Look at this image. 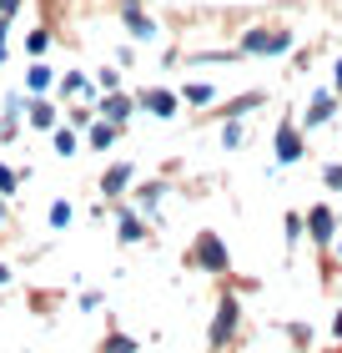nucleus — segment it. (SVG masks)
<instances>
[{
    "mask_svg": "<svg viewBox=\"0 0 342 353\" xmlns=\"http://www.w3.org/2000/svg\"><path fill=\"white\" fill-rule=\"evenodd\" d=\"M287 36H272V30H252L247 36V51H282Z\"/></svg>",
    "mask_w": 342,
    "mask_h": 353,
    "instance_id": "nucleus-1",
    "label": "nucleus"
},
{
    "mask_svg": "<svg viewBox=\"0 0 342 353\" xmlns=\"http://www.w3.org/2000/svg\"><path fill=\"white\" fill-rule=\"evenodd\" d=\"M277 152H282L287 162H292V157L302 152V141H297V132H282V137H277Z\"/></svg>",
    "mask_w": 342,
    "mask_h": 353,
    "instance_id": "nucleus-2",
    "label": "nucleus"
},
{
    "mask_svg": "<svg viewBox=\"0 0 342 353\" xmlns=\"http://www.w3.org/2000/svg\"><path fill=\"white\" fill-rule=\"evenodd\" d=\"M202 263L222 268V243H217V237H202Z\"/></svg>",
    "mask_w": 342,
    "mask_h": 353,
    "instance_id": "nucleus-3",
    "label": "nucleus"
},
{
    "mask_svg": "<svg viewBox=\"0 0 342 353\" xmlns=\"http://www.w3.org/2000/svg\"><path fill=\"white\" fill-rule=\"evenodd\" d=\"M146 106H151V111H167V117H171L176 101H171V96H161V91H151V101H146Z\"/></svg>",
    "mask_w": 342,
    "mask_h": 353,
    "instance_id": "nucleus-4",
    "label": "nucleus"
},
{
    "mask_svg": "<svg viewBox=\"0 0 342 353\" xmlns=\"http://www.w3.org/2000/svg\"><path fill=\"white\" fill-rule=\"evenodd\" d=\"M30 86H36V91H45V86H51V71H45V66H36V71H30Z\"/></svg>",
    "mask_w": 342,
    "mask_h": 353,
    "instance_id": "nucleus-5",
    "label": "nucleus"
}]
</instances>
